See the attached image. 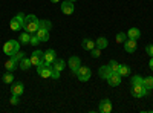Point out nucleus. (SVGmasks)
Masks as SVG:
<instances>
[{"instance_id":"obj_22","label":"nucleus","mask_w":153,"mask_h":113,"mask_svg":"<svg viewBox=\"0 0 153 113\" xmlns=\"http://www.w3.org/2000/svg\"><path fill=\"white\" fill-rule=\"evenodd\" d=\"M107 44H109V41H107L106 37H100V38L95 41V46H97V47H100V49H106V47H107Z\"/></svg>"},{"instance_id":"obj_31","label":"nucleus","mask_w":153,"mask_h":113,"mask_svg":"<svg viewBox=\"0 0 153 113\" xmlns=\"http://www.w3.org/2000/svg\"><path fill=\"white\" fill-rule=\"evenodd\" d=\"M126 40H127V34H124V32L117 34V43H124Z\"/></svg>"},{"instance_id":"obj_19","label":"nucleus","mask_w":153,"mask_h":113,"mask_svg":"<svg viewBox=\"0 0 153 113\" xmlns=\"http://www.w3.org/2000/svg\"><path fill=\"white\" fill-rule=\"evenodd\" d=\"M139 37H141V31L138 28H130L127 31V38H133V40H138Z\"/></svg>"},{"instance_id":"obj_4","label":"nucleus","mask_w":153,"mask_h":113,"mask_svg":"<svg viewBox=\"0 0 153 113\" xmlns=\"http://www.w3.org/2000/svg\"><path fill=\"white\" fill-rule=\"evenodd\" d=\"M91 77H92V72H91V69L86 67V66H80L78 70H76V78H78L81 83L89 81V80H91Z\"/></svg>"},{"instance_id":"obj_8","label":"nucleus","mask_w":153,"mask_h":113,"mask_svg":"<svg viewBox=\"0 0 153 113\" xmlns=\"http://www.w3.org/2000/svg\"><path fill=\"white\" fill-rule=\"evenodd\" d=\"M68 66L71 67L72 73L76 75V70H78V67L81 66V60H80V57H71L69 61H68Z\"/></svg>"},{"instance_id":"obj_29","label":"nucleus","mask_w":153,"mask_h":113,"mask_svg":"<svg viewBox=\"0 0 153 113\" xmlns=\"http://www.w3.org/2000/svg\"><path fill=\"white\" fill-rule=\"evenodd\" d=\"M109 67H110L112 72H118V69H120V63H118V61H115V60H112V61L109 63Z\"/></svg>"},{"instance_id":"obj_9","label":"nucleus","mask_w":153,"mask_h":113,"mask_svg":"<svg viewBox=\"0 0 153 113\" xmlns=\"http://www.w3.org/2000/svg\"><path fill=\"white\" fill-rule=\"evenodd\" d=\"M112 109H113V106H112V101H110L109 98H104L103 101L100 103V106H98V110L101 113H110Z\"/></svg>"},{"instance_id":"obj_24","label":"nucleus","mask_w":153,"mask_h":113,"mask_svg":"<svg viewBox=\"0 0 153 113\" xmlns=\"http://www.w3.org/2000/svg\"><path fill=\"white\" fill-rule=\"evenodd\" d=\"M143 86L147 90H153V77H146L143 78Z\"/></svg>"},{"instance_id":"obj_17","label":"nucleus","mask_w":153,"mask_h":113,"mask_svg":"<svg viewBox=\"0 0 153 113\" xmlns=\"http://www.w3.org/2000/svg\"><path fill=\"white\" fill-rule=\"evenodd\" d=\"M110 73H112V70H110L109 64H107V66H101V67L98 69V75H100V78H103V80H107Z\"/></svg>"},{"instance_id":"obj_32","label":"nucleus","mask_w":153,"mask_h":113,"mask_svg":"<svg viewBox=\"0 0 153 113\" xmlns=\"http://www.w3.org/2000/svg\"><path fill=\"white\" fill-rule=\"evenodd\" d=\"M91 54H92V57H94V58H98V57L101 55V49L95 46V47L92 49V51H91Z\"/></svg>"},{"instance_id":"obj_7","label":"nucleus","mask_w":153,"mask_h":113,"mask_svg":"<svg viewBox=\"0 0 153 113\" xmlns=\"http://www.w3.org/2000/svg\"><path fill=\"white\" fill-rule=\"evenodd\" d=\"M74 11H75L74 2H71V0H65V2L61 3V12H63V14L71 16V14H74Z\"/></svg>"},{"instance_id":"obj_13","label":"nucleus","mask_w":153,"mask_h":113,"mask_svg":"<svg viewBox=\"0 0 153 113\" xmlns=\"http://www.w3.org/2000/svg\"><path fill=\"white\" fill-rule=\"evenodd\" d=\"M11 92H12V95H23V92H25V84L22 83V81H17V83H14L12 84V87H11Z\"/></svg>"},{"instance_id":"obj_27","label":"nucleus","mask_w":153,"mask_h":113,"mask_svg":"<svg viewBox=\"0 0 153 113\" xmlns=\"http://www.w3.org/2000/svg\"><path fill=\"white\" fill-rule=\"evenodd\" d=\"M12 81H14V75H12V72H6V73L3 75V83L11 84Z\"/></svg>"},{"instance_id":"obj_16","label":"nucleus","mask_w":153,"mask_h":113,"mask_svg":"<svg viewBox=\"0 0 153 113\" xmlns=\"http://www.w3.org/2000/svg\"><path fill=\"white\" fill-rule=\"evenodd\" d=\"M31 66H32V63H31V58H28V57H23V58L19 61V67H20L22 70H29Z\"/></svg>"},{"instance_id":"obj_26","label":"nucleus","mask_w":153,"mask_h":113,"mask_svg":"<svg viewBox=\"0 0 153 113\" xmlns=\"http://www.w3.org/2000/svg\"><path fill=\"white\" fill-rule=\"evenodd\" d=\"M40 28L46 29V31H51L52 29V23H51L49 20H40Z\"/></svg>"},{"instance_id":"obj_21","label":"nucleus","mask_w":153,"mask_h":113,"mask_svg":"<svg viewBox=\"0 0 153 113\" xmlns=\"http://www.w3.org/2000/svg\"><path fill=\"white\" fill-rule=\"evenodd\" d=\"M19 41H20V44H29V41H31V34L25 31L23 34H20Z\"/></svg>"},{"instance_id":"obj_2","label":"nucleus","mask_w":153,"mask_h":113,"mask_svg":"<svg viewBox=\"0 0 153 113\" xmlns=\"http://www.w3.org/2000/svg\"><path fill=\"white\" fill-rule=\"evenodd\" d=\"M20 51V41L19 40H8L3 44V52L8 57H12L14 54H17Z\"/></svg>"},{"instance_id":"obj_34","label":"nucleus","mask_w":153,"mask_h":113,"mask_svg":"<svg viewBox=\"0 0 153 113\" xmlns=\"http://www.w3.org/2000/svg\"><path fill=\"white\" fill-rule=\"evenodd\" d=\"M51 78L58 80V78H60V70H57L55 67H52V75H51Z\"/></svg>"},{"instance_id":"obj_20","label":"nucleus","mask_w":153,"mask_h":113,"mask_svg":"<svg viewBox=\"0 0 153 113\" xmlns=\"http://www.w3.org/2000/svg\"><path fill=\"white\" fill-rule=\"evenodd\" d=\"M35 34H37L38 38H40V41H42V43H45V41H48V40H49V31H46V29H42V28H40Z\"/></svg>"},{"instance_id":"obj_38","label":"nucleus","mask_w":153,"mask_h":113,"mask_svg":"<svg viewBox=\"0 0 153 113\" xmlns=\"http://www.w3.org/2000/svg\"><path fill=\"white\" fill-rule=\"evenodd\" d=\"M71 2H74V3H75V2H76V0H71Z\"/></svg>"},{"instance_id":"obj_18","label":"nucleus","mask_w":153,"mask_h":113,"mask_svg":"<svg viewBox=\"0 0 153 113\" xmlns=\"http://www.w3.org/2000/svg\"><path fill=\"white\" fill-rule=\"evenodd\" d=\"M81 46H83L84 51H89V52H91L92 49L95 47V41H94L92 38H84V40L81 41Z\"/></svg>"},{"instance_id":"obj_10","label":"nucleus","mask_w":153,"mask_h":113,"mask_svg":"<svg viewBox=\"0 0 153 113\" xmlns=\"http://www.w3.org/2000/svg\"><path fill=\"white\" fill-rule=\"evenodd\" d=\"M43 55H45V52H42V51H34L32 54H31V63H32V66H38L40 63L43 61Z\"/></svg>"},{"instance_id":"obj_14","label":"nucleus","mask_w":153,"mask_h":113,"mask_svg":"<svg viewBox=\"0 0 153 113\" xmlns=\"http://www.w3.org/2000/svg\"><path fill=\"white\" fill-rule=\"evenodd\" d=\"M16 67H19V61H17L14 57H11V58L5 63V69H6L8 72H14Z\"/></svg>"},{"instance_id":"obj_5","label":"nucleus","mask_w":153,"mask_h":113,"mask_svg":"<svg viewBox=\"0 0 153 113\" xmlns=\"http://www.w3.org/2000/svg\"><path fill=\"white\" fill-rule=\"evenodd\" d=\"M130 93H132V96H133V98H143V96L149 95V93H150V90H147L143 84H138V86H132Z\"/></svg>"},{"instance_id":"obj_6","label":"nucleus","mask_w":153,"mask_h":113,"mask_svg":"<svg viewBox=\"0 0 153 113\" xmlns=\"http://www.w3.org/2000/svg\"><path fill=\"white\" fill-rule=\"evenodd\" d=\"M121 80H123V77H121V75H120L118 72H112L106 81L109 83V86H110V87H117V86H120V84H121Z\"/></svg>"},{"instance_id":"obj_11","label":"nucleus","mask_w":153,"mask_h":113,"mask_svg":"<svg viewBox=\"0 0 153 113\" xmlns=\"http://www.w3.org/2000/svg\"><path fill=\"white\" fill-rule=\"evenodd\" d=\"M136 47H138V41L133 40V38H127L124 41V49H126V52H129V54H133L136 51Z\"/></svg>"},{"instance_id":"obj_25","label":"nucleus","mask_w":153,"mask_h":113,"mask_svg":"<svg viewBox=\"0 0 153 113\" xmlns=\"http://www.w3.org/2000/svg\"><path fill=\"white\" fill-rule=\"evenodd\" d=\"M52 66L57 69V70H63V69H65V60H60V58H57L54 63H52Z\"/></svg>"},{"instance_id":"obj_23","label":"nucleus","mask_w":153,"mask_h":113,"mask_svg":"<svg viewBox=\"0 0 153 113\" xmlns=\"http://www.w3.org/2000/svg\"><path fill=\"white\" fill-rule=\"evenodd\" d=\"M118 73L121 75V77H129V75H130V67L127 64H120Z\"/></svg>"},{"instance_id":"obj_3","label":"nucleus","mask_w":153,"mask_h":113,"mask_svg":"<svg viewBox=\"0 0 153 113\" xmlns=\"http://www.w3.org/2000/svg\"><path fill=\"white\" fill-rule=\"evenodd\" d=\"M52 64H49L46 61H42L40 64L37 66V73L40 75L42 78H51V75H52Z\"/></svg>"},{"instance_id":"obj_15","label":"nucleus","mask_w":153,"mask_h":113,"mask_svg":"<svg viewBox=\"0 0 153 113\" xmlns=\"http://www.w3.org/2000/svg\"><path fill=\"white\" fill-rule=\"evenodd\" d=\"M9 29L11 31H20V29H23V23L17 18V17H14V18H12L11 21H9Z\"/></svg>"},{"instance_id":"obj_33","label":"nucleus","mask_w":153,"mask_h":113,"mask_svg":"<svg viewBox=\"0 0 153 113\" xmlns=\"http://www.w3.org/2000/svg\"><path fill=\"white\" fill-rule=\"evenodd\" d=\"M9 103H11L12 106H17V104H19V95H12L11 99H9Z\"/></svg>"},{"instance_id":"obj_30","label":"nucleus","mask_w":153,"mask_h":113,"mask_svg":"<svg viewBox=\"0 0 153 113\" xmlns=\"http://www.w3.org/2000/svg\"><path fill=\"white\" fill-rule=\"evenodd\" d=\"M42 41H40V38L37 37V34H31V41H29V44H32V46H37V44H40Z\"/></svg>"},{"instance_id":"obj_12","label":"nucleus","mask_w":153,"mask_h":113,"mask_svg":"<svg viewBox=\"0 0 153 113\" xmlns=\"http://www.w3.org/2000/svg\"><path fill=\"white\" fill-rule=\"evenodd\" d=\"M55 60H57V52L54 51V49H48V51L45 52V55H43V61L49 63V64H52Z\"/></svg>"},{"instance_id":"obj_37","label":"nucleus","mask_w":153,"mask_h":113,"mask_svg":"<svg viewBox=\"0 0 153 113\" xmlns=\"http://www.w3.org/2000/svg\"><path fill=\"white\" fill-rule=\"evenodd\" d=\"M51 2H52V3H58V2H60V0H51Z\"/></svg>"},{"instance_id":"obj_1","label":"nucleus","mask_w":153,"mask_h":113,"mask_svg":"<svg viewBox=\"0 0 153 113\" xmlns=\"http://www.w3.org/2000/svg\"><path fill=\"white\" fill-rule=\"evenodd\" d=\"M23 29L26 31V32H29V34H35L38 29H40V20H38V17H35L34 14L25 16Z\"/></svg>"},{"instance_id":"obj_36","label":"nucleus","mask_w":153,"mask_h":113,"mask_svg":"<svg viewBox=\"0 0 153 113\" xmlns=\"http://www.w3.org/2000/svg\"><path fill=\"white\" fill-rule=\"evenodd\" d=\"M149 66H150V69L153 70V57H150V63H149Z\"/></svg>"},{"instance_id":"obj_28","label":"nucleus","mask_w":153,"mask_h":113,"mask_svg":"<svg viewBox=\"0 0 153 113\" xmlns=\"http://www.w3.org/2000/svg\"><path fill=\"white\" fill-rule=\"evenodd\" d=\"M130 84H132V86L143 84V77H141V75H135V77L132 78V81H130Z\"/></svg>"},{"instance_id":"obj_35","label":"nucleus","mask_w":153,"mask_h":113,"mask_svg":"<svg viewBox=\"0 0 153 113\" xmlns=\"http://www.w3.org/2000/svg\"><path fill=\"white\" fill-rule=\"evenodd\" d=\"M146 52H147L150 57H153V44H147V46H146Z\"/></svg>"}]
</instances>
